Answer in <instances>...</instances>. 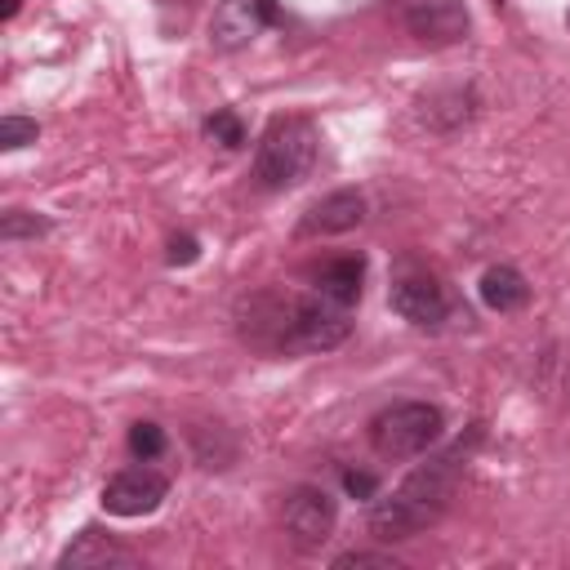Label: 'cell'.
<instances>
[{
	"label": "cell",
	"mask_w": 570,
	"mask_h": 570,
	"mask_svg": "<svg viewBox=\"0 0 570 570\" xmlns=\"http://www.w3.org/2000/svg\"><path fill=\"white\" fill-rule=\"evenodd\" d=\"M476 441H481V423H472L468 436L450 441V445L436 450L428 463H419L387 499H379V503L370 508V534L383 539V543H396V539H414V534H423L428 525H436V521L445 517L454 490H459V476H463V468H468Z\"/></svg>",
	"instance_id": "obj_1"
},
{
	"label": "cell",
	"mask_w": 570,
	"mask_h": 570,
	"mask_svg": "<svg viewBox=\"0 0 570 570\" xmlns=\"http://www.w3.org/2000/svg\"><path fill=\"white\" fill-rule=\"evenodd\" d=\"M245 338L267 352H330L352 334L347 307L312 294V298H281L254 294L245 303Z\"/></svg>",
	"instance_id": "obj_2"
},
{
	"label": "cell",
	"mask_w": 570,
	"mask_h": 570,
	"mask_svg": "<svg viewBox=\"0 0 570 570\" xmlns=\"http://www.w3.org/2000/svg\"><path fill=\"white\" fill-rule=\"evenodd\" d=\"M321 151V134L307 116H276L267 120L258 147H254V178L267 191H285L294 183H303L316 165Z\"/></svg>",
	"instance_id": "obj_3"
},
{
	"label": "cell",
	"mask_w": 570,
	"mask_h": 570,
	"mask_svg": "<svg viewBox=\"0 0 570 570\" xmlns=\"http://www.w3.org/2000/svg\"><path fill=\"white\" fill-rule=\"evenodd\" d=\"M445 436V414L432 401H396L370 419V445L379 459H419Z\"/></svg>",
	"instance_id": "obj_4"
},
{
	"label": "cell",
	"mask_w": 570,
	"mask_h": 570,
	"mask_svg": "<svg viewBox=\"0 0 570 570\" xmlns=\"http://www.w3.org/2000/svg\"><path fill=\"white\" fill-rule=\"evenodd\" d=\"M334 521H338V508L321 485H294L281 503V525H285L289 543L303 552H316L330 539Z\"/></svg>",
	"instance_id": "obj_5"
},
{
	"label": "cell",
	"mask_w": 570,
	"mask_h": 570,
	"mask_svg": "<svg viewBox=\"0 0 570 570\" xmlns=\"http://www.w3.org/2000/svg\"><path fill=\"white\" fill-rule=\"evenodd\" d=\"M396 18L419 45H436V49L468 40L472 27L463 0H396Z\"/></svg>",
	"instance_id": "obj_6"
},
{
	"label": "cell",
	"mask_w": 570,
	"mask_h": 570,
	"mask_svg": "<svg viewBox=\"0 0 570 570\" xmlns=\"http://www.w3.org/2000/svg\"><path fill=\"white\" fill-rule=\"evenodd\" d=\"M276 22H281L276 0H218L209 18V45L223 53H236Z\"/></svg>",
	"instance_id": "obj_7"
},
{
	"label": "cell",
	"mask_w": 570,
	"mask_h": 570,
	"mask_svg": "<svg viewBox=\"0 0 570 570\" xmlns=\"http://www.w3.org/2000/svg\"><path fill=\"white\" fill-rule=\"evenodd\" d=\"M450 307V289L432 272H401L392 281V312L419 330H441Z\"/></svg>",
	"instance_id": "obj_8"
},
{
	"label": "cell",
	"mask_w": 570,
	"mask_h": 570,
	"mask_svg": "<svg viewBox=\"0 0 570 570\" xmlns=\"http://www.w3.org/2000/svg\"><path fill=\"white\" fill-rule=\"evenodd\" d=\"M165 494H169L165 472L138 463V468L116 472V476L102 485V508H107L111 517H147V512H156V508L165 503Z\"/></svg>",
	"instance_id": "obj_9"
},
{
	"label": "cell",
	"mask_w": 570,
	"mask_h": 570,
	"mask_svg": "<svg viewBox=\"0 0 570 570\" xmlns=\"http://www.w3.org/2000/svg\"><path fill=\"white\" fill-rule=\"evenodd\" d=\"M361 218H365V196L352 191V187H343V191H330L325 200H316L303 214L298 236H338V232L361 227Z\"/></svg>",
	"instance_id": "obj_10"
},
{
	"label": "cell",
	"mask_w": 570,
	"mask_h": 570,
	"mask_svg": "<svg viewBox=\"0 0 570 570\" xmlns=\"http://www.w3.org/2000/svg\"><path fill=\"white\" fill-rule=\"evenodd\" d=\"M361 285H365V258L361 254H343V258H330L325 267H316V294L338 303V307H352L361 298Z\"/></svg>",
	"instance_id": "obj_11"
},
{
	"label": "cell",
	"mask_w": 570,
	"mask_h": 570,
	"mask_svg": "<svg viewBox=\"0 0 570 570\" xmlns=\"http://www.w3.org/2000/svg\"><path fill=\"white\" fill-rule=\"evenodd\" d=\"M138 557L125 548V543H116L111 534H102V530H80L67 548H62V557H58V566H134Z\"/></svg>",
	"instance_id": "obj_12"
},
{
	"label": "cell",
	"mask_w": 570,
	"mask_h": 570,
	"mask_svg": "<svg viewBox=\"0 0 570 570\" xmlns=\"http://www.w3.org/2000/svg\"><path fill=\"white\" fill-rule=\"evenodd\" d=\"M525 298H530V285H525V276L517 267L494 263V267L481 272V303L490 312H499V316L503 312H517V307H525Z\"/></svg>",
	"instance_id": "obj_13"
},
{
	"label": "cell",
	"mask_w": 570,
	"mask_h": 570,
	"mask_svg": "<svg viewBox=\"0 0 570 570\" xmlns=\"http://www.w3.org/2000/svg\"><path fill=\"white\" fill-rule=\"evenodd\" d=\"M165 428L160 423H151V419H142V423H134L129 428V454L138 459V463H151V459H160L165 454Z\"/></svg>",
	"instance_id": "obj_14"
},
{
	"label": "cell",
	"mask_w": 570,
	"mask_h": 570,
	"mask_svg": "<svg viewBox=\"0 0 570 570\" xmlns=\"http://www.w3.org/2000/svg\"><path fill=\"white\" fill-rule=\"evenodd\" d=\"M205 138L209 142H218V147H240L245 142V125H240V116L236 111H214V116H205Z\"/></svg>",
	"instance_id": "obj_15"
},
{
	"label": "cell",
	"mask_w": 570,
	"mask_h": 570,
	"mask_svg": "<svg viewBox=\"0 0 570 570\" xmlns=\"http://www.w3.org/2000/svg\"><path fill=\"white\" fill-rule=\"evenodd\" d=\"M45 232H49V218H36V214H27V209H9V214L0 218V236H4V240L45 236Z\"/></svg>",
	"instance_id": "obj_16"
},
{
	"label": "cell",
	"mask_w": 570,
	"mask_h": 570,
	"mask_svg": "<svg viewBox=\"0 0 570 570\" xmlns=\"http://www.w3.org/2000/svg\"><path fill=\"white\" fill-rule=\"evenodd\" d=\"M36 138H40V125L36 120H27V116H4L0 120V147L4 151H18V147L36 142Z\"/></svg>",
	"instance_id": "obj_17"
},
{
	"label": "cell",
	"mask_w": 570,
	"mask_h": 570,
	"mask_svg": "<svg viewBox=\"0 0 570 570\" xmlns=\"http://www.w3.org/2000/svg\"><path fill=\"white\" fill-rule=\"evenodd\" d=\"M334 566H338V570H347V566H379V570H396L401 561H396L392 552H365V548H352V552H338V557H334Z\"/></svg>",
	"instance_id": "obj_18"
},
{
	"label": "cell",
	"mask_w": 570,
	"mask_h": 570,
	"mask_svg": "<svg viewBox=\"0 0 570 570\" xmlns=\"http://www.w3.org/2000/svg\"><path fill=\"white\" fill-rule=\"evenodd\" d=\"M343 490H347L352 499H374L379 481H374V472H361V468H343Z\"/></svg>",
	"instance_id": "obj_19"
},
{
	"label": "cell",
	"mask_w": 570,
	"mask_h": 570,
	"mask_svg": "<svg viewBox=\"0 0 570 570\" xmlns=\"http://www.w3.org/2000/svg\"><path fill=\"white\" fill-rule=\"evenodd\" d=\"M196 258V240L191 236H174L169 240V263H191Z\"/></svg>",
	"instance_id": "obj_20"
},
{
	"label": "cell",
	"mask_w": 570,
	"mask_h": 570,
	"mask_svg": "<svg viewBox=\"0 0 570 570\" xmlns=\"http://www.w3.org/2000/svg\"><path fill=\"white\" fill-rule=\"evenodd\" d=\"M18 4H22V0H4V18H13V13H18Z\"/></svg>",
	"instance_id": "obj_21"
}]
</instances>
